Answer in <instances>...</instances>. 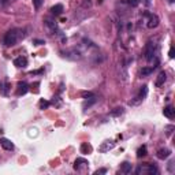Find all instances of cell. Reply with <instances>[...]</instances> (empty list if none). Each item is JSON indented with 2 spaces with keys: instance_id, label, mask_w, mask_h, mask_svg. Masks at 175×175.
I'll return each instance as SVG.
<instances>
[{
  "instance_id": "18",
  "label": "cell",
  "mask_w": 175,
  "mask_h": 175,
  "mask_svg": "<svg viewBox=\"0 0 175 175\" xmlns=\"http://www.w3.org/2000/svg\"><path fill=\"white\" fill-rule=\"evenodd\" d=\"M166 80H167V74H166L164 71H162L159 75H157V80H156V86H162L163 84L166 82Z\"/></svg>"
},
{
  "instance_id": "7",
  "label": "cell",
  "mask_w": 175,
  "mask_h": 175,
  "mask_svg": "<svg viewBox=\"0 0 175 175\" xmlns=\"http://www.w3.org/2000/svg\"><path fill=\"white\" fill-rule=\"evenodd\" d=\"M88 164H89V162H88L86 159H82V157H78V159L74 162V170H77V171H82L84 168H86V167H88Z\"/></svg>"
},
{
  "instance_id": "33",
  "label": "cell",
  "mask_w": 175,
  "mask_h": 175,
  "mask_svg": "<svg viewBox=\"0 0 175 175\" xmlns=\"http://www.w3.org/2000/svg\"><path fill=\"white\" fill-rule=\"evenodd\" d=\"M41 73H43V70H39V71H30L29 74H30V75H34V74H41Z\"/></svg>"
},
{
  "instance_id": "26",
  "label": "cell",
  "mask_w": 175,
  "mask_h": 175,
  "mask_svg": "<svg viewBox=\"0 0 175 175\" xmlns=\"http://www.w3.org/2000/svg\"><path fill=\"white\" fill-rule=\"evenodd\" d=\"M32 2H33V6H34L36 10H39V8L43 6V0H32Z\"/></svg>"
},
{
  "instance_id": "4",
  "label": "cell",
  "mask_w": 175,
  "mask_h": 175,
  "mask_svg": "<svg viewBox=\"0 0 175 175\" xmlns=\"http://www.w3.org/2000/svg\"><path fill=\"white\" fill-rule=\"evenodd\" d=\"M147 95H148V86H147V85L141 86V89H140V93L136 96V97H134V100H130V101H129V104H130V106H137V104H140L142 100H144Z\"/></svg>"
},
{
  "instance_id": "28",
  "label": "cell",
  "mask_w": 175,
  "mask_h": 175,
  "mask_svg": "<svg viewBox=\"0 0 175 175\" xmlns=\"http://www.w3.org/2000/svg\"><path fill=\"white\" fill-rule=\"evenodd\" d=\"M168 171H170V173H174V162L173 160L168 163Z\"/></svg>"
},
{
  "instance_id": "20",
  "label": "cell",
  "mask_w": 175,
  "mask_h": 175,
  "mask_svg": "<svg viewBox=\"0 0 175 175\" xmlns=\"http://www.w3.org/2000/svg\"><path fill=\"white\" fill-rule=\"evenodd\" d=\"M155 67H144V69H141V71H140V75L141 77H147V75H151L153 73Z\"/></svg>"
},
{
  "instance_id": "12",
  "label": "cell",
  "mask_w": 175,
  "mask_h": 175,
  "mask_svg": "<svg viewBox=\"0 0 175 175\" xmlns=\"http://www.w3.org/2000/svg\"><path fill=\"white\" fill-rule=\"evenodd\" d=\"M163 114H164L166 118L173 119V118H174V115H175V110H174V107H173V106H167L164 110H163Z\"/></svg>"
},
{
  "instance_id": "27",
  "label": "cell",
  "mask_w": 175,
  "mask_h": 175,
  "mask_svg": "<svg viewBox=\"0 0 175 175\" xmlns=\"http://www.w3.org/2000/svg\"><path fill=\"white\" fill-rule=\"evenodd\" d=\"M171 130H174V126H167V127H166V134H167V136H170V134L173 133Z\"/></svg>"
},
{
  "instance_id": "17",
  "label": "cell",
  "mask_w": 175,
  "mask_h": 175,
  "mask_svg": "<svg viewBox=\"0 0 175 175\" xmlns=\"http://www.w3.org/2000/svg\"><path fill=\"white\" fill-rule=\"evenodd\" d=\"M8 92H10V84L0 82V93H2L3 96H8Z\"/></svg>"
},
{
  "instance_id": "5",
  "label": "cell",
  "mask_w": 175,
  "mask_h": 175,
  "mask_svg": "<svg viewBox=\"0 0 175 175\" xmlns=\"http://www.w3.org/2000/svg\"><path fill=\"white\" fill-rule=\"evenodd\" d=\"M145 17H148V23H147V26L149 29H155V28H157L159 26V17L156 15V14H151V13H145Z\"/></svg>"
},
{
  "instance_id": "3",
  "label": "cell",
  "mask_w": 175,
  "mask_h": 175,
  "mask_svg": "<svg viewBox=\"0 0 175 175\" xmlns=\"http://www.w3.org/2000/svg\"><path fill=\"white\" fill-rule=\"evenodd\" d=\"M136 173L138 174V175H141V174L155 175V174H157V173H159V171H157L156 166H153V164H141V166H140V167H137Z\"/></svg>"
},
{
  "instance_id": "10",
  "label": "cell",
  "mask_w": 175,
  "mask_h": 175,
  "mask_svg": "<svg viewBox=\"0 0 175 175\" xmlns=\"http://www.w3.org/2000/svg\"><path fill=\"white\" fill-rule=\"evenodd\" d=\"M0 145H2L3 148H4L6 151H14V144L10 141L8 138H4V137H2L0 138Z\"/></svg>"
},
{
  "instance_id": "6",
  "label": "cell",
  "mask_w": 175,
  "mask_h": 175,
  "mask_svg": "<svg viewBox=\"0 0 175 175\" xmlns=\"http://www.w3.org/2000/svg\"><path fill=\"white\" fill-rule=\"evenodd\" d=\"M115 148V141H112V140H107V141H104L103 144L99 147V151H100L101 153H106V152H110L111 149H114Z\"/></svg>"
},
{
  "instance_id": "24",
  "label": "cell",
  "mask_w": 175,
  "mask_h": 175,
  "mask_svg": "<svg viewBox=\"0 0 175 175\" xmlns=\"http://www.w3.org/2000/svg\"><path fill=\"white\" fill-rule=\"evenodd\" d=\"M122 114H123V108H122V107H118V108H115L114 111H111L110 115L111 116H121Z\"/></svg>"
},
{
  "instance_id": "2",
  "label": "cell",
  "mask_w": 175,
  "mask_h": 175,
  "mask_svg": "<svg viewBox=\"0 0 175 175\" xmlns=\"http://www.w3.org/2000/svg\"><path fill=\"white\" fill-rule=\"evenodd\" d=\"M156 52H157V47L153 41H148L147 45H145V59L148 62H152L153 58L156 56Z\"/></svg>"
},
{
  "instance_id": "29",
  "label": "cell",
  "mask_w": 175,
  "mask_h": 175,
  "mask_svg": "<svg viewBox=\"0 0 175 175\" xmlns=\"http://www.w3.org/2000/svg\"><path fill=\"white\" fill-rule=\"evenodd\" d=\"M92 96H93V95H92V93H90V92H84V93H82V97H84V99L92 97Z\"/></svg>"
},
{
  "instance_id": "25",
  "label": "cell",
  "mask_w": 175,
  "mask_h": 175,
  "mask_svg": "<svg viewBox=\"0 0 175 175\" xmlns=\"http://www.w3.org/2000/svg\"><path fill=\"white\" fill-rule=\"evenodd\" d=\"M49 103L54 104L55 107H60V106H62V100H60L59 97H54V99H52V101H49Z\"/></svg>"
},
{
  "instance_id": "16",
  "label": "cell",
  "mask_w": 175,
  "mask_h": 175,
  "mask_svg": "<svg viewBox=\"0 0 175 175\" xmlns=\"http://www.w3.org/2000/svg\"><path fill=\"white\" fill-rule=\"evenodd\" d=\"M170 155H171V151L167 149V148H164V149H160L159 152H157V157H159L160 160H164V159H167Z\"/></svg>"
},
{
  "instance_id": "22",
  "label": "cell",
  "mask_w": 175,
  "mask_h": 175,
  "mask_svg": "<svg viewBox=\"0 0 175 175\" xmlns=\"http://www.w3.org/2000/svg\"><path fill=\"white\" fill-rule=\"evenodd\" d=\"M122 2H123L125 4L130 6V7H137V6L141 3V0H122Z\"/></svg>"
},
{
  "instance_id": "34",
  "label": "cell",
  "mask_w": 175,
  "mask_h": 175,
  "mask_svg": "<svg viewBox=\"0 0 175 175\" xmlns=\"http://www.w3.org/2000/svg\"><path fill=\"white\" fill-rule=\"evenodd\" d=\"M7 3V0H0V4H6Z\"/></svg>"
},
{
  "instance_id": "8",
  "label": "cell",
  "mask_w": 175,
  "mask_h": 175,
  "mask_svg": "<svg viewBox=\"0 0 175 175\" xmlns=\"http://www.w3.org/2000/svg\"><path fill=\"white\" fill-rule=\"evenodd\" d=\"M28 90H29V85L26 82H18V85H17V95L18 96H23V95H26L28 93Z\"/></svg>"
},
{
  "instance_id": "13",
  "label": "cell",
  "mask_w": 175,
  "mask_h": 175,
  "mask_svg": "<svg viewBox=\"0 0 175 175\" xmlns=\"http://www.w3.org/2000/svg\"><path fill=\"white\" fill-rule=\"evenodd\" d=\"M119 173H122V174H130L131 173V164H130L129 162H123L121 164Z\"/></svg>"
},
{
  "instance_id": "19",
  "label": "cell",
  "mask_w": 175,
  "mask_h": 175,
  "mask_svg": "<svg viewBox=\"0 0 175 175\" xmlns=\"http://www.w3.org/2000/svg\"><path fill=\"white\" fill-rule=\"evenodd\" d=\"M80 151H81V153H84V155L90 153V152H92V145H89L88 142H84V144L81 145Z\"/></svg>"
},
{
  "instance_id": "1",
  "label": "cell",
  "mask_w": 175,
  "mask_h": 175,
  "mask_svg": "<svg viewBox=\"0 0 175 175\" xmlns=\"http://www.w3.org/2000/svg\"><path fill=\"white\" fill-rule=\"evenodd\" d=\"M23 37H25V33H23L22 29H18V28L11 29V30H8L7 33L4 34V37H3V44H4L6 47H13V45H15L19 40H22Z\"/></svg>"
},
{
  "instance_id": "30",
  "label": "cell",
  "mask_w": 175,
  "mask_h": 175,
  "mask_svg": "<svg viewBox=\"0 0 175 175\" xmlns=\"http://www.w3.org/2000/svg\"><path fill=\"white\" fill-rule=\"evenodd\" d=\"M33 43L36 44V45H44V44H45V41H44V40H34Z\"/></svg>"
},
{
  "instance_id": "23",
  "label": "cell",
  "mask_w": 175,
  "mask_h": 175,
  "mask_svg": "<svg viewBox=\"0 0 175 175\" xmlns=\"http://www.w3.org/2000/svg\"><path fill=\"white\" fill-rule=\"evenodd\" d=\"M49 106H51V103H49V101H47V100H44V99H41V100H40V103H39L40 110H47Z\"/></svg>"
},
{
  "instance_id": "11",
  "label": "cell",
  "mask_w": 175,
  "mask_h": 175,
  "mask_svg": "<svg viewBox=\"0 0 175 175\" xmlns=\"http://www.w3.org/2000/svg\"><path fill=\"white\" fill-rule=\"evenodd\" d=\"M51 14L55 17H59L63 14V6L62 4H55L51 7Z\"/></svg>"
},
{
  "instance_id": "15",
  "label": "cell",
  "mask_w": 175,
  "mask_h": 175,
  "mask_svg": "<svg viewBox=\"0 0 175 175\" xmlns=\"http://www.w3.org/2000/svg\"><path fill=\"white\" fill-rule=\"evenodd\" d=\"M96 97L95 96H92V97H89V99H85V101H84V104H82V108L84 110H86V108H90V107L93 106V104L96 103Z\"/></svg>"
},
{
  "instance_id": "14",
  "label": "cell",
  "mask_w": 175,
  "mask_h": 175,
  "mask_svg": "<svg viewBox=\"0 0 175 175\" xmlns=\"http://www.w3.org/2000/svg\"><path fill=\"white\" fill-rule=\"evenodd\" d=\"M44 23H45L47 28H48L51 32H54V33H55V32H59V30H58V25H56V22H55V21H51V19H45V21H44Z\"/></svg>"
},
{
  "instance_id": "21",
  "label": "cell",
  "mask_w": 175,
  "mask_h": 175,
  "mask_svg": "<svg viewBox=\"0 0 175 175\" xmlns=\"http://www.w3.org/2000/svg\"><path fill=\"white\" fill-rule=\"evenodd\" d=\"M145 156H147V147L142 145V147H140L138 151H137V157L141 159V157H145Z\"/></svg>"
},
{
  "instance_id": "31",
  "label": "cell",
  "mask_w": 175,
  "mask_h": 175,
  "mask_svg": "<svg viewBox=\"0 0 175 175\" xmlns=\"http://www.w3.org/2000/svg\"><path fill=\"white\" fill-rule=\"evenodd\" d=\"M168 56H170L171 59H174V56H175V55H174V47H171V48H170V52H168Z\"/></svg>"
},
{
  "instance_id": "9",
  "label": "cell",
  "mask_w": 175,
  "mask_h": 175,
  "mask_svg": "<svg viewBox=\"0 0 175 175\" xmlns=\"http://www.w3.org/2000/svg\"><path fill=\"white\" fill-rule=\"evenodd\" d=\"M14 66H17L18 69H25L28 66V59L25 56H19L17 59H14Z\"/></svg>"
},
{
  "instance_id": "32",
  "label": "cell",
  "mask_w": 175,
  "mask_h": 175,
  "mask_svg": "<svg viewBox=\"0 0 175 175\" xmlns=\"http://www.w3.org/2000/svg\"><path fill=\"white\" fill-rule=\"evenodd\" d=\"M107 173V170H106V168H100V170H97V171H96V175H99V174H106Z\"/></svg>"
}]
</instances>
